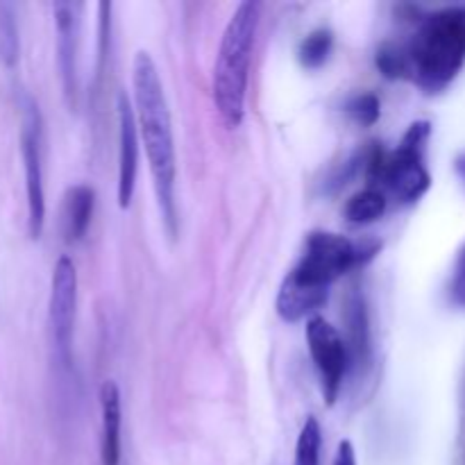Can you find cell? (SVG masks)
Returning a JSON list of instances; mask_svg holds the SVG:
<instances>
[{
	"mask_svg": "<svg viewBox=\"0 0 465 465\" xmlns=\"http://www.w3.org/2000/svg\"><path fill=\"white\" fill-rule=\"evenodd\" d=\"M132 89H134V114L139 123V134L143 139L145 157H148L150 173H153L154 193H157L159 209L168 234L175 239L177 234V157L175 139H173V121L168 109L166 94H163L159 68L150 53L139 50L132 62Z\"/></svg>",
	"mask_w": 465,
	"mask_h": 465,
	"instance_id": "1",
	"label": "cell"
},
{
	"mask_svg": "<svg viewBox=\"0 0 465 465\" xmlns=\"http://www.w3.org/2000/svg\"><path fill=\"white\" fill-rule=\"evenodd\" d=\"M407 80L427 94L448 89L465 66V7L436 9L427 14L407 44Z\"/></svg>",
	"mask_w": 465,
	"mask_h": 465,
	"instance_id": "2",
	"label": "cell"
},
{
	"mask_svg": "<svg viewBox=\"0 0 465 465\" xmlns=\"http://www.w3.org/2000/svg\"><path fill=\"white\" fill-rule=\"evenodd\" d=\"M262 5L254 0L236 5L223 32L221 48L213 64V103L227 127H239L245 116L250 62L259 30Z\"/></svg>",
	"mask_w": 465,
	"mask_h": 465,
	"instance_id": "3",
	"label": "cell"
},
{
	"mask_svg": "<svg viewBox=\"0 0 465 465\" xmlns=\"http://www.w3.org/2000/svg\"><path fill=\"white\" fill-rule=\"evenodd\" d=\"M431 136L430 121H416L404 132L393 153H384L380 145L368 153V180L381 182L404 204L418 203L430 191L431 175L425 166L427 143Z\"/></svg>",
	"mask_w": 465,
	"mask_h": 465,
	"instance_id": "4",
	"label": "cell"
},
{
	"mask_svg": "<svg viewBox=\"0 0 465 465\" xmlns=\"http://www.w3.org/2000/svg\"><path fill=\"white\" fill-rule=\"evenodd\" d=\"M377 243H354L348 236L334 232H312L304 243V252L298 266L289 272L291 280L316 291H327L339 277L352 268L363 266L377 254Z\"/></svg>",
	"mask_w": 465,
	"mask_h": 465,
	"instance_id": "5",
	"label": "cell"
},
{
	"mask_svg": "<svg viewBox=\"0 0 465 465\" xmlns=\"http://www.w3.org/2000/svg\"><path fill=\"white\" fill-rule=\"evenodd\" d=\"M44 121L36 100L30 94L21 95V154L25 171L27 195V227L32 239H39L45 221V193H44Z\"/></svg>",
	"mask_w": 465,
	"mask_h": 465,
	"instance_id": "6",
	"label": "cell"
},
{
	"mask_svg": "<svg viewBox=\"0 0 465 465\" xmlns=\"http://www.w3.org/2000/svg\"><path fill=\"white\" fill-rule=\"evenodd\" d=\"M307 345L318 375H321L322 398L331 407L339 400L345 372H348V343L336 331V327H331L325 318L316 316L307 322Z\"/></svg>",
	"mask_w": 465,
	"mask_h": 465,
	"instance_id": "7",
	"label": "cell"
},
{
	"mask_svg": "<svg viewBox=\"0 0 465 465\" xmlns=\"http://www.w3.org/2000/svg\"><path fill=\"white\" fill-rule=\"evenodd\" d=\"M77 312V271L71 257H59L54 263L53 282H50V304L48 321L53 334L54 350L66 361L71 354L73 327H75Z\"/></svg>",
	"mask_w": 465,
	"mask_h": 465,
	"instance_id": "8",
	"label": "cell"
},
{
	"mask_svg": "<svg viewBox=\"0 0 465 465\" xmlns=\"http://www.w3.org/2000/svg\"><path fill=\"white\" fill-rule=\"evenodd\" d=\"M82 3H54V32H57V64L64 95L68 104L77 103V53H80V16Z\"/></svg>",
	"mask_w": 465,
	"mask_h": 465,
	"instance_id": "9",
	"label": "cell"
},
{
	"mask_svg": "<svg viewBox=\"0 0 465 465\" xmlns=\"http://www.w3.org/2000/svg\"><path fill=\"white\" fill-rule=\"evenodd\" d=\"M139 123L125 94L118 95V207H130L139 173Z\"/></svg>",
	"mask_w": 465,
	"mask_h": 465,
	"instance_id": "10",
	"label": "cell"
},
{
	"mask_svg": "<svg viewBox=\"0 0 465 465\" xmlns=\"http://www.w3.org/2000/svg\"><path fill=\"white\" fill-rule=\"evenodd\" d=\"M100 418H103V439H100V459L103 465H121V391L116 381L107 380L100 386Z\"/></svg>",
	"mask_w": 465,
	"mask_h": 465,
	"instance_id": "11",
	"label": "cell"
},
{
	"mask_svg": "<svg viewBox=\"0 0 465 465\" xmlns=\"http://www.w3.org/2000/svg\"><path fill=\"white\" fill-rule=\"evenodd\" d=\"M327 295H330L327 291L309 289V286L298 284L286 275L280 286V293H277V313L284 322H300L304 318L312 321L321 312V307H325Z\"/></svg>",
	"mask_w": 465,
	"mask_h": 465,
	"instance_id": "12",
	"label": "cell"
},
{
	"mask_svg": "<svg viewBox=\"0 0 465 465\" xmlns=\"http://www.w3.org/2000/svg\"><path fill=\"white\" fill-rule=\"evenodd\" d=\"M95 193L86 184H73L64 193L62 203V232L66 243H77L86 236L94 216Z\"/></svg>",
	"mask_w": 465,
	"mask_h": 465,
	"instance_id": "13",
	"label": "cell"
},
{
	"mask_svg": "<svg viewBox=\"0 0 465 465\" xmlns=\"http://www.w3.org/2000/svg\"><path fill=\"white\" fill-rule=\"evenodd\" d=\"M386 212V195L375 186L359 191L345 204V218L352 225H371V223L380 221Z\"/></svg>",
	"mask_w": 465,
	"mask_h": 465,
	"instance_id": "14",
	"label": "cell"
},
{
	"mask_svg": "<svg viewBox=\"0 0 465 465\" xmlns=\"http://www.w3.org/2000/svg\"><path fill=\"white\" fill-rule=\"evenodd\" d=\"M348 327L350 334H352V341L348 343L350 357H354V361H368V313L366 307H363V300L359 295H352L348 300Z\"/></svg>",
	"mask_w": 465,
	"mask_h": 465,
	"instance_id": "15",
	"label": "cell"
},
{
	"mask_svg": "<svg viewBox=\"0 0 465 465\" xmlns=\"http://www.w3.org/2000/svg\"><path fill=\"white\" fill-rule=\"evenodd\" d=\"M21 54V39H18V21L14 5L0 3V62L7 68L16 66Z\"/></svg>",
	"mask_w": 465,
	"mask_h": 465,
	"instance_id": "16",
	"label": "cell"
},
{
	"mask_svg": "<svg viewBox=\"0 0 465 465\" xmlns=\"http://www.w3.org/2000/svg\"><path fill=\"white\" fill-rule=\"evenodd\" d=\"M334 48V35L327 27L309 32L298 48V59L304 68H321Z\"/></svg>",
	"mask_w": 465,
	"mask_h": 465,
	"instance_id": "17",
	"label": "cell"
},
{
	"mask_svg": "<svg viewBox=\"0 0 465 465\" xmlns=\"http://www.w3.org/2000/svg\"><path fill=\"white\" fill-rule=\"evenodd\" d=\"M321 445L322 430L316 418H307L298 436L295 445V463L293 465H318L321 463Z\"/></svg>",
	"mask_w": 465,
	"mask_h": 465,
	"instance_id": "18",
	"label": "cell"
},
{
	"mask_svg": "<svg viewBox=\"0 0 465 465\" xmlns=\"http://www.w3.org/2000/svg\"><path fill=\"white\" fill-rule=\"evenodd\" d=\"M345 112H348V116L352 118L354 123L371 127L375 125L377 118H380V100H377L375 94H359L348 100Z\"/></svg>",
	"mask_w": 465,
	"mask_h": 465,
	"instance_id": "19",
	"label": "cell"
},
{
	"mask_svg": "<svg viewBox=\"0 0 465 465\" xmlns=\"http://www.w3.org/2000/svg\"><path fill=\"white\" fill-rule=\"evenodd\" d=\"M450 300L454 307L465 309V245L459 250L457 262L452 268V280H450Z\"/></svg>",
	"mask_w": 465,
	"mask_h": 465,
	"instance_id": "20",
	"label": "cell"
},
{
	"mask_svg": "<svg viewBox=\"0 0 465 465\" xmlns=\"http://www.w3.org/2000/svg\"><path fill=\"white\" fill-rule=\"evenodd\" d=\"M334 465H357V454H354V448L350 440H341Z\"/></svg>",
	"mask_w": 465,
	"mask_h": 465,
	"instance_id": "21",
	"label": "cell"
},
{
	"mask_svg": "<svg viewBox=\"0 0 465 465\" xmlns=\"http://www.w3.org/2000/svg\"><path fill=\"white\" fill-rule=\"evenodd\" d=\"M454 173H457V177L461 180V184L465 189V153L457 154V159H454Z\"/></svg>",
	"mask_w": 465,
	"mask_h": 465,
	"instance_id": "22",
	"label": "cell"
}]
</instances>
